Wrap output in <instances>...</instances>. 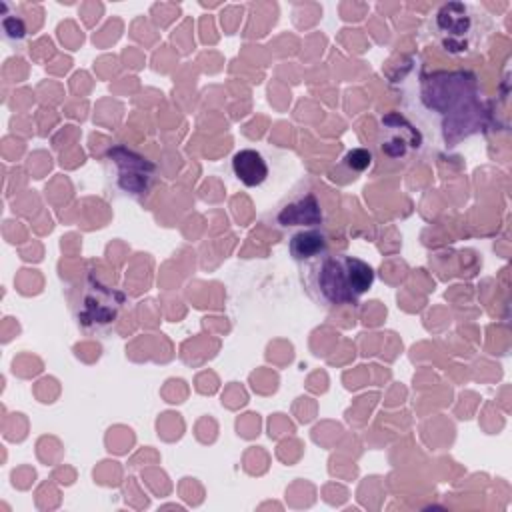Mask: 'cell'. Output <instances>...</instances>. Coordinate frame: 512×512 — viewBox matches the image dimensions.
I'll return each instance as SVG.
<instances>
[{
    "label": "cell",
    "mask_w": 512,
    "mask_h": 512,
    "mask_svg": "<svg viewBox=\"0 0 512 512\" xmlns=\"http://www.w3.org/2000/svg\"><path fill=\"white\" fill-rule=\"evenodd\" d=\"M378 148L390 160H408L422 148V134L400 112H388L380 118Z\"/></svg>",
    "instance_id": "obj_5"
},
{
    "label": "cell",
    "mask_w": 512,
    "mask_h": 512,
    "mask_svg": "<svg viewBox=\"0 0 512 512\" xmlns=\"http://www.w3.org/2000/svg\"><path fill=\"white\" fill-rule=\"evenodd\" d=\"M302 280L310 298L320 306H356L374 284V268L356 256L326 252L302 264Z\"/></svg>",
    "instance_id": "obj_1"
},
{
    "label": "cell",
    "mask_w": 512,
    "mask_h": 512,
    "mask_svg": "<svg viewBox=\"0 0 512 512\" xmlns=\"http://www.w3.org/2000/svg\"><path fill=\"white\" fill-rule=\"evenodd\" d=\"M124 294L88 276L72 304V314L78 328L88 336H100L112 328L124 306Z\"/></svg>",
    "instance_id": "obj_2"
},
{
    "label": "cell",
    "mask_w": 512,
    "mask_h": 512,
    "mask_svg": "<svg viewBox=\"0 0 512 512\" xmlns=\"http://www.w3.org/2000/svg\"><path fill=\"white\" fill-rule=\"evenodd\" d=\"M232 172L248 188H256V186L264 184L270 174L264 156L252 148L238 150L232 156Z\"/></svg>",
    "instance_id": "obj_8"
},
{
    "label": "cell",
    "mask_w": 512,
    "mask_h": 512,
    "mask_svg": "<svg viewBox=\"0 0 512 512\" xmlns=\"http://www.w3.org/2000/svg\"><path fill=\"white\" fill-rule=\"evenodd\" d=\"M290 256L302 266L328 252V238L322 228L296 230L288 236Z\"/></svg>",
    "instance_id": "obj_7"
},
{
    "label": "cell",
    "mask_w": 512,
    "mask_h": 512,
    "mask_svg": "<svg viewBox=\"0 0 512 512\" xmlns=\"http://www.w3.org/2000/svg\"><path fill=\"white\" fill-rule=\"evenodd\" d=\"M104 172L112 190L134 200L148 196L156 182V164L124 144L106 150Z\"/></svg>",
    "instance_id": "obj_3"
},
{
    "label": "cell",
    "mask_w": 512,
    "mask_h": 512,
    "mask_svg": "<svg viewBox=\"0 0 512 512\" xmlns=\"http://www.w3.org/2000/svg\"><path fill=\"white\" fill-rule=\"evenodd\" d=\"M344 164L352 172H364L372 164V152L366 148H354L344 156Z\"/></svg>",
    "instance_id": "obj_10"
},
{
    "label": "cell",
    "mask_w": 512,
    "mask_h": 512,
    "mask_svg": "<svg viewBox=\"0 0 512 512\" xmlns=\"http://www.w3.org/2000/svg\"><path fill=\"white\" fill-rule=\"evenodd\" d=\"M434 28L442 48L456 56L474 48L478 40L476 14L464 2L442 4L434 16Z\"/></svg>",
    "instance_id": "obj_4"
},
{
    "label": "cell",
    "mask_w": 512,
    "mask_h": 512,
    "mask_svg": "<svg viewBox=\"0 0 512 512\" xmlns=\"http://www.w3.org/2000/svg\"><path fill=\"white\" fill-rule=\"evenodd\" d=\"M0 28H2V36L6 42L14 44V46H20L26 36H28V28H26V22L22 20L20 14H16V10H12V6L8 2H0Z\"/></svg>",
    "instance_id": "obj_9"
},
{
    "label": "cell",
    "mask_w": 512,
    "mask_h": 512,
    "mask_svg": "<svg viewBox=\"0 0 512 512\" xmlns=\"http://www.w3.org/2000/svg\"><path fill=\"white\" fill-rule=\"evenodd\" d=\"M274 222L280 230H288L292 234L296 230L322 228L324 214L318 198L312 192H302L278 208Z\"/></svg>",
    "instance_id": "obj_6"
}]
</instances>
